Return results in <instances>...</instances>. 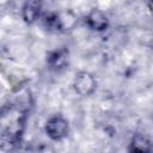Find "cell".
<instances>
[{"label": "cell", "instance_id": "1", "mask_svg": "<svg viewBox=\"0 0 153 153\" xmlns=\"http://www.w3.org/2000/svg\"><path fill=\"white\" fill-rule=\"evenodd\" d=\"M45 133L55 141L62 140L68 134V122L62 116H54L47 122Z\"/></svg>", "mask_w": 153, "mask_h": 153}, {"label": "cell", "instance_id": "2", "mask_svg": "<svg viewBox=\"0 0 153 153\" xmlns=\"http://www.w3.org/2000/svg\"><path fill=\"white\" fill-rule=\"evenodd\" d=\"M68 56H69L68 50L65 48H61V49L54 50L53 53H50L48 55L47 63L50 69L59 72V71L66 68V66L68 65Z\"/></svg>", "mask_w": 153, "mask_h": 153}, {"label": "cell", "instance_id": "3", "mask_svg": "<svg viewBox=\"0 0 153 153\" xmlns=\"http://www.w3.org/2000/svg\"><path fill=\"white\" fill-rule=\"evenodd\" d=\"M74 86H75V90L80 94L88 96L96 88V81L91 74H88L86 72H81L78 75H75Z\"/></svg>", "mask_w": 153, "mask_h": 153}, {"label": "cell", "instance_id": "4", "mask_svg": "<svg viewBox=\"0 0 153 153\" xmlns=\"http://www.w3.org/2000/svg\"><path fill=\"white\" fill-rule=\"evenodd\" d=\"M153 152V145L151 140L142 135V134H135L128 146V153H152Z\"/></svg>", "mask_w": 153, "mask_h": 153}, {"label": "cell", "instance_id": "5", "mask_svg": "<svg viewBox=\"0 0 153 153\" xmlns=\"http://www.w3.org/2000/svg\"><path fill=\"white\" fill-rule=\"evenodd\" d=\"M86 24L97 31H102L108 26V19L100 11H92L86 17Z\"/></svg>", "mask_w": 153, "mask_h": 153}, {"label": "cell", "instance_id": "6", "mask_svg": "<svg viewBox=\"0 0 153 153\" xmlns=\"http://www.w3.org/2000/svg\"><path fill=\"white\" fill-rule=\"evenodd\" d=\"M41 13V2L29 1L23 6V18L27 23H33Z\"/></svg>", "mask_w": 153, "mask_h": 153}, {"label": "cell", "instance_id": "7", "mask_svg": "<svg viewBox=\"0 0 153 153\" xmlns=\"http://www.w3.org/2000/svg\"><path fill=\"white\" fill-rule=\"evenodd\" d=\"M44 23H45V26L49 29V30H54V31H57L62 27V24H61V20L59 19V17L55 14V13H49L45 16V19H44Z\"/></svg>", "mask_w": 153, "mask_h": 153}]
</instances>
